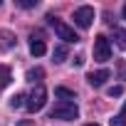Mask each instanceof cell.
<instances>
[{"label":"cell","mask_w":126,"mask_h":126,"mask_svg":"<svg viewBox=\"0 0 126 126\" xmlns=\"http://www.w3.org/2000/svg\"><path fill=\"white\" fill-rule=\"evenodd\" d=\"M79 116V109L74 101H57L49 111V119H57V121H74Z\"/></svg>","instance_id":"obj_1"},{"label":"cell","mask_w":126,"mask_h":126,"mask_svg":"<svg viewBox=\"0 0 126 126\" xmlns=\"http://www.w3.org/2000/svg\"><path fill=\"white\" fill-rule=\"evenodd\" d=\"M27 101H25V106H27V111L30 114H37L45 104H47V89L42 87V84H37L32 92H30V96H25Z\"/></svg>","instance_id":"obj_2"},{"label":"cell","mask_w":126,"mask_h":126,"mask_svg":"<svg viewBox=\"0 0 126 126\" xmlns=\"http://www.w3.org/2000/svg\"><path fill=\"white\" fill-rule=\"evenodd\" d=\"M47 20H49V25L54 27V32H57L59 40H64V42H79V35L74 32V27L64 25L62 20H57V17H52V15H47Z\"/></svg>","instance_id":"obj_3"},{"label":"cell","mask_w":126,"mask_h":126,"mask_svg":"<svg viewBox=\"0 0 126 126\" xmlns=\"http://www.w3.org/2000/svg\"><path fill=\"white\" fill-rule=\"evenodd\" d=\"M72 20H74V25L82 27V30L92 27V22H94V8H92V5H82V8H77L74 15H72Z\"/></svg>","instance_id":"obj_4"},{"label":"cell","mask_w":126,"mask_h":126,"mask_svg":"<svg viewBox=\"0 0 126 126\" xmlns=\"http://www.w3.org/2000/svg\"><path fill=\"white\" fill-rule=\"evenodd\" d=\"M94 59L96 62H109L111 59V45L104 35H96L94 37Z\"/></svg>","instance_id":"obj_5"},{"label":"cell","mask_w":126,"mask_h":126,"mask_svg":"<svg viewBox=\"0 0 126 126\" xmlns=\"http://www.w3.org/2000/svg\"><path fill=\"white\" fill-rule=\"evenodd\" d=\"M109 77H111L109 69H96V72H89V74H87V82H89L92 87H101Z\"/></svg>","instance_id":"obj_6"},{"label":"cell","mask_w":126,"mask_h":126,"mask_svg":"<svg viewBox=\"0 0 126 126\" xmlns=\"http://www.w3.org/2000/svg\"><path fill=\"white\" fill-rule=\"evenodd\" d=\"M30 52H32V57H42L47 52V45L42 40H30Z\"/></svg>","instance_id":"obj_7"},{"label":"cell","mask_w":126,"mask_h":126,"mask_svg":"<svg viewBox=\"0 0 126 126\" xmlns=\"http://www.w3.org/2000/svg\"><path fill=\"white\" fill-rule=\"evenodd\" d=\"M10 79H13V77H10V69H8L5 64H0V89H5V87L10 84Z\"/></svg>","instance_id":"obj_8"},{"label":"cell","mask_w":126,"mask_h":126,"mask_svg":"<svg viewBox=\"0 0 126 126\" xmlns=\"http://www.w3.org/2000/svg\"><path fill=\"white\" fill-rule=\"evenodd\" d=\"M52 57H54L57 64H59V62H64V59H67V47H64V45H57L54 52H52Z\"/></svg>","instance_id":"obj_9"},{"label":"cell","mask_w":126,"mask_h":126,"mask_svg":"<svg viewBox=\"0 0 126 126\" xmlns=\"http://www.w3.org/2000/svg\"><path fill=\"white\" fill-rule=\"evenodd\" d=\"M54 94H57V96H62V101L74 99V92H72V89H67V87H57V89H54Z\"/></svg>","instance_id":"obj_10"},{"label":"cell","mask_w":126,"mask_h":126,"mask_svg":"<svg viewBox=\"0 0 126 126\" xmlns=\"http://www.w3.org/2000/svg\"><path fill=\"white\" fill-rule=\"evenodd\" d=\"M114 37H116V47L126 49V30H114Z\"/></svg>","instance_id":"obj_11"},{"label":"cell","mask_w":126,"mask_h":126,"mask_svg":"<svg viewBox=\"0 0 126 126\" xmlns=\"http://www.w3.org/2000/svg\"><path fill=\"white\" fill-rule=\"evenodd\" d=\"M42 77H45V72H42L40 67H35V69H30V72H27V82H40Z\"/></svg>","instance_id":"obj_12"},{"label":"cell","mask_w":126,"mask_h":126,"mask_svg":"<svg viewBox=\"0 0 126 126\" xmlns=\"http://www.w3.org/2000/svg\"><path fill=\"white\" fill-rule=\"evenodd\" d=\"M22 104H25V96H22V94H15V96L10 99V106H13V109H20Z\"/></svg>","instance_id":"obj_13"},{"label":"cell","mask_w":126,"mask_h":126,"mask_svg":"<svg viewBox=\"0 0 126 126\" xmlns=\"http://www.w3.org/2000/svg\"><path fill=\"white\" fill-rule=\"evenodd\" d=\"M124 94V87L121 84H116V87H109V96H121Z\"/></svg>","instance_id":"obj_14"},{"label":"cell","mask_w":126,"mask_h":126,"mask_svg":"<svg viewBox=\"0 0 126 126\" xmlns=\"http://www.w3.org/2000/svg\"><path fill=\"white\" fill-rule=\"evenodd\" d=\"M116 69H119V74L126 79V62H124V59H119V62H116Z\"/></svg>","instance_id":"obj_15"},{"label":"cell","mask_w":126,"mask_h":126,"mask_svg":"<svg viewBox=\"0 0 126 126\" xmlns=\"http://www.w3.org/2000/svg\"><path fill=\"white\" fill-rule=\"evenodd\" d=\"M111 126H126V119L119 114V116H114V119H111Z\"/></svg>","instance_id":"obj_16"},{"label":"cell","mask_w":126,"mask_h":126,"mask_svg":"<svg viewBox=\"0 0 126 126\" xmlns=\"http://www.w3.org/2000/svg\"><path fill=\"white\" fill-rule=\"evenodd\" d=\"M17 5H20V8H35L37 0H17Z\"/></svg>","instance_id":"obj_17"},{"label":"cell","mask_w":126,"mask_h":126,"mask_svg":"<svg viewBox=\"0 0 126 126\" xmlns=\"http://www.w3.org/2000/svg\"><path fill=\"white\" fill-rule=\"evenodd\" d=\"M121 116L126 119V101H124V106H121Z\"/></svg>","instance_id":"obj_18"},{"label":"cell","mask_w":126,"mask_h":126,"mask_svg":"<svg viewBox=\"0 0 126 126\" xmlns=\"http://www.w3.org/2000/svg\"><path fill=\"white\" fill-rule=\"evenodd\" d=\"M124 20H126V5H124Z\"/></svg>","instance_id":"obj_19"},{"label":"cell","mask_w":126,"mask_h":126,"mask_svg":"<svg viewBox=\"0 0 126 126\" xmlns=\"http://www.w3.org/2000/svg\"><path fill=\"white\" fill-rule=\"evenodd\" d=\"M87 126H99V124H87Z\"/></svg>","instance_id":"obj_20"}]
</instances>
